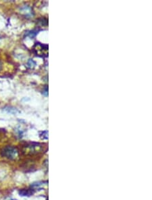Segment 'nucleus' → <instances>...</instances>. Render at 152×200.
<instances>
[{
  "instance_id": "f257e3e1",
  "label": "nucleus",
  "mask_w": 152,
  "mask_h": 200,
  "mask_svg": "<svg viewBox=\"0 0 152 200\" xmlns=\"http://www.w3.org/2000/svg\"><path fill=\"white\" fill-rule=\"evenodd\" d=\"M1 154L2 156L6 158V159L13 160L17 157L18 151L13 146H6L2 149Z\"/></svg>"
},
{
  "instance_id": "f03ea898",
  "label": "nucleus",
  "mask_w": 152,
  "mask_h": 200,
  "mask_svg": "<svg viewBox=\"0 0 152 200\" xmlns=\"http://www.w3.org/2000/svg\"><path fill=\"white\" fill-rule=\"evenodd\" d=\"M48 50V46L46 45H42L41 43H36L33 46V51L39 56H47V52Z\"/></svg>"
},
{
  "instance_id": "7ed1b4c3",
  "label": "nucleus",
  "mask_w": 152,
  "mask_h": 200,
  "mask_svg": "<svg viewBox=\"0 0 152 200\" xmlns=\"http://www.w3.org/2000/svg\"><path fill=\"white\" fill-rule=\"evenodd\" d=\"M40 148V146H39V144H30L29 146H27V152H30V153H34L37 152V151L39 150V148Z\"/></svg>"
},
{
  "instance_id": "20e7f679",
  "label": "nucleus",
  "mask_w": 152,
  "mask_h": 200,
  "mask_svg": "<svg viewBox=\"0 0 152 200\" xmlns=\"http://www.w3.org/2000/svg\"><path fill=\"white\" fill-rule=\"evenodd\" d=\"M20 11L21 12L24 13L25 16H31L32 15V11L29 6H23L22 8L20 9Z\"/></svg>"
},
{
  "instance_id": "39448f33",
  "label": "nucleus",
  "mask_w": 152,
  "mask_h": 200,
  "mask_svg": "<svg viewBox=\"0 0 152 200\" xmlns=\"http://www.w3.org/2000/svg\"><path fill=\"white\" fill-rule=\"evenodd\" d=\"M36 66V63L32 59H29L27 62V66L30 68H32Z\"/></svg>"
},
{
  "instance_id": "423d86ee",
  "label": "nucleus",
  "mask_w": 152,
  "mask_h": 200,
  "mask_svg": "<svg viewBox=\"0 0 152 200\" xmlns=\"http://www.w3.org/2000/svg\"><path fill=\"white\" fill-rule=\"evenodd\" d=\"M48 88L46 87V88H45V90H44V91L43 92V93L44 94L46 95V96H47V95H48Z\"/></svg>"
}]
</instances>
